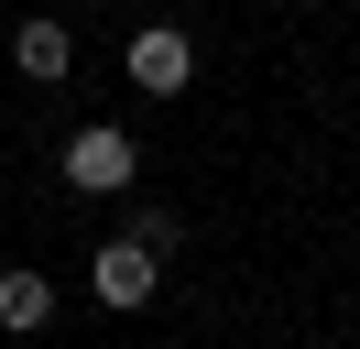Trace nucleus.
<instances>
[{
  "instance_id": "obj_2",
  "label": "nucleus",
  "mask_w": 360,
  "mask_h": 349,
  "mask_svg": "<svg viewBox=\"0 0 360 349\" xmlns=\"http://www.w3.org/2000/svg\"><path fill=\"white\" fill-rule=\"evenodd\" d=\"M66 186H77V196H120V186H142V142H131L120 120H88V131L66 142Z\"/></svg>"
},
{
  "instance_id": "obj_1",
  "label": "nucleus",
  "mask_w": 360,
  "mask_h": 349,
  "mask_svg": "<svg viewBox=\"0 0 360 349\" xmlns=\"http://www.w3.org/2000/svg\"><path fill=\"white\" fill-rule=\"evenodd\" d=\"M120 65H131L142 99H186V87H197V33H186V22H142V33L120 44Z\"/></svg>"
},
{
  "instance_id": "obj_6",
  "label": "nucleus",
  "mask_w": 360,
  "mask_h": 349,
  "mask_svg": "<svg viewBox=\"0 0 360 349\" xmlns=\"http://www.w3.org/2000/svg\"><path fill=\"white\" fill-rule=\"evenodd\" d=\"M131 240H142L153 262H175V251H186V218H175V208H142V218H131Z\"/></svg>"
},
{
  "instance_id": "obj_4",
  "label": "nucleus",
  "mask_w": 360,
  "mask_h": 349,
  "mask_svg": "<svg viewBox=\"0 0 360 349\" xmlns=\"http://www.w3.org/2000/svg\"><path fill=\"white\" fill-rule=\"evenodd\" d=\"M11 65H22L33 87H55V77H66V65H77V33H66V22H55V11H33L22 33H11Z\"/></svg>"
},
{
  "instance_id": "obj_3",
  "label": "nucleus",
  "mask_w": 360,
  "mask_h": 349,
  "mask_svg": "<svg viewBox=\"0 0 360 349\" xmlns=\"http://www.w3.org/2000/svg\"><path fill=\"white\" fill-rule=\"evenodd\" d=\"M153 284H164V262L142 251L131 229H120V240H98V251H88V295H98V305H120V317H131V305H153Z\"/></svg>"
},
{
  "instance_id": "obj_5",
  "label": "nucleus",
  "mask_w": 360,
  "mask_h": 349,
  "mask_svg": "<svg viewBox=\"0 0 360 349\" xmlns=\"http://www.w3.org/2000/svg\"><path fill=\"white\" fill-rule=\"evenodd\" d=\"M44 317H55V273H0V327L11 338H33Z\"/></svg>"
}]
</instances>
